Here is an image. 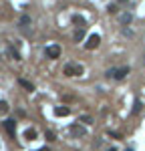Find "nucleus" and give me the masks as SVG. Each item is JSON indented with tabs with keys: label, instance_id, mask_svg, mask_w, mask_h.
<instances>
[{
	"label": "nucleus",
	"instance_id": "9d476101",
	"mask_svg": "<svg viewBox=\"0 0 145 151\" xmlns=\"http://www.w3.org/2000/svg\"><path fill=\"white\" fill-rule=\"evenodd\" d=\"M20 87H22V89H26V91H30V93H32V91H34V85H32V83H28V81H24V79H20Z\"/></svg>",
	"mask_w": 145,
	"mask_h": 151
},
{
	"label": "nucleus",
	"instance_id": "1a4fd4ad",
	"mask_svg": "<svg viewBox=\"0 0 145 151\" xmlns=\"http://www.w3.org/2000/svg\"><path fill=\"white\" fill-rule=\"evenodd\" d=\"M24 139H26V141H34V139H36V131H34V129H26Z\"/></svg>",
	"mask_w": 145,
	"mask_h": 151
},
{
	"label": "nucleus",
	"instance_id": "dca6fc26",
	"mask_svg": "<svg viewBox=\"0 0 145 151\" xmlns=\"http://www.w3.org/2000/svg\"><path fill=\"white\" fill-rule=\"evenodd\" d=\"M28 22H30V18H28V16H22V18H20V24H22V26H26Z\"/></svg>",
	"mask_w": 145,
	"mask_h": 151
},
{
	"label": "nucleus",
	"instance_id": "39448f33",
	"mask_svg": "<svg viewBox=\"0 0 145 151\" xmlns=\"http://www.w3.org/2000/svg\"><path fill=\"white\" fill-rule=\"evenodd\" d=\"M47 57L48 58H59L60 57V47L59 45H50V47L47 48Z\"/></svg>",
	"mask_w": 145,
	"mask_h": 151
},
{
	"label": "nucleus",
	"instance_id": "423d86ee",
	"mask_svg": "<svg viewBox=\"0 0 145 151\" xmlns=\"http://www.w3.org/2000/svg\"><path fill=\"white\" fill-rule=\"evenodd\" d=\"M4 129H6V133L14 139V135H16V125H14L12 119H6V121H4Z\"/></svg>",
	"mask_w": 145,
	"mask_h": 151
},
{
	"label": "nucleus",
	"instance_id": "f3484780",
	"mask_svg": "<svg viewBox=\"0 0 145 151\" xmlns=\"http://www.w3.org/2000/svg\"><path fill=\"white\" fill-rule=\"evenodd\" d=\"M109 12H111V14H115V12H117V6H115V4H109V8H107Z\"/></svg>",
	"mask_w": 145,
	"mask_h": 151
},
{
	"label": "nucleus",
	"instance_id": "a211bd4d",
	"mask_svg": "<svg viewBox=\"0 0 145 151\" xmlns=\"http://www.w3.org/2000/svg\"><path fill=\"white\" fill-rule=\"evenodd\" d=\"M38 151H50V149H48V147H42V149H38Z\"/></svg>",
	"mask_w": 145,
	"mask_h": 151
},
{
	"label": "nucleus",
	"instance_id": "f257e3e1",
	"mask_svg": "<svg viewBox=\"0 0 145 151\" xmlns=\"http://www.w3.org/2000/svg\"><path fill=\"white\" fill-rule=\"evenodd\" d=\"M62 73H65L67 77H81V75H83V67H81V65H75V63H67L65 69H62Z\"/></svg>",
	"mask_w": 145,
	"mask_h": 151
},
{
	"label": "nucleus",
	"instance_id": "7ed1b4c3",
	"mask_svg": "<svg viewBox=\"0 0 145 151\" xmlns=\"http://www.w3.org/2000/svg\"><path fill=\"white\" fill-rule=\"evenodd\" d=\"M99 45H101V36L91 35L89 38H87V42H85V48H87V50H93V48H97Z\"/></svg>",
	"mask_w": 145,
	"mask_h": 151
},
{
	"label": "nucleus",
	"instance_id": "20e7f679",
	"mask_svg": "<svg viewBox=\"0 0 145 151\" xmlns=\"http://www.w3.org/2000/svg\"><path fill=\"white\" fill-rule=\"evenodd\" d=\"M85 133H87V129H85L83 125H79V123L71 125V135H72V137H83Z\"/></svg>",
	"mask_w": 145,
	"mask_h": 151
},
{
	"label": "nucleus",
	"instance_id": "f03ea898",
	"mask_svg": "<svg viewBox=\"0 0 145 151\" xmlns=\"http://www.w3.org/2000/svg\"><path fill=\"white\" fill-rule=\"evenodd\" d=\"M129 67H121V69H111L107 70V77L109 79H115V81H121V79H125L127 75H129Z\"/></svg>",
	"mask_w": 145,
	"mask_h": 151
},
{
	"label": "nucleus",
	"instance_id": "2eb2a0df",
	"mask_svg": "<svg viewBox=\"0 0 145 151\" xmlns=\"http://www.w3.org/2000/svg\"><path fill=\"white\" fill-rule=\"evenodd\" d=\"M47 139L48 141H55V131H47Z\"/></svg>",
	"mask_w": 145,
	"mask_h": 151
},
{
	"label": "nucleus",
	"instance_id": "9b49d317",
	"mask_svg": "<svg viewBox=\"0 0 145 151\" xmlns=\"http://www.w3.org/2000/svg\"><path fill=\"white\" fill-rule=\"evenodd\" d=\"M83 36H85V28H79V30L75 32V36H72V38L79 42V40H83Z\"/></svg>",
	"mask_w": 145,
	"mask_h": 151
},
{
	"label": "nucleus",
	"instance_id": "ddd939ff",
	"mask_svg": "<svg viewBox=\"0 0 145 151\" xmlns=\"http://www.w3.org/2000/svg\"><path fill=\"white\" fill-rule=\"evenodd\" d=\"M139 111H141V101L137 99V101H135V105H133V113H139Z\"/></svg>",
	"mask_w": 145,
	"mask_h": 151
},
{
	"label": "nucleus",
	"instance_id": "0eeeda50",
	"mask_svg": "<svg viewBox=\"0 0 145 151\" xmlns=\"http://www.w3.org/2000/svg\"><path fill=\"white\" fill-rule=\"evenodd\" d=\"M69 113H71V109H69V107H65V105L55 109V115H57V117H67Z\"/></svg>",
	"mask_w": 145,
	"mask_h": 151
},
{
	"label": "nucleus",
	"instance_id": "4468645a",
	"mask_svg": "<svg viewBox=\"0 0 145 151\" xmlns=\"http://www.w3.org/2000/svg\"><path fill=\"white\" fill-rule=\"evenodd\" d=\"M121 22H131V14H123L121 16Z\"/></svg>",
	"mask_w": 145,
	"mask_h": 151
},
{
	"label": "nucleus",
	"instance_id": "6e6552de",
	"mask_svg": "<svg viewBox=\"0 0 145 151\" xmlns=\"http://www.w3.org/2000/svg\"><path fill=\"white\" fill-rule=\"evenodd\" d=\"M72 24H75V26H79V28H85V26H87L85 18H83V16H79V14H75V16H72Z\"/></svg>",
	"mask_w": 145,
	"mask_h": 151
},
{
	"label": "nucleus",
	"instance_id": "f8f14e48",
	"mask_svg": "<svg viewBox=\"0 0 145 151\" xmlns=\"http://www.w3.org/2000/svg\"><path fill=\"white\" fill-rule=\"evenodd\" d=\"M0 113H2V115L8 113V103H6V101H0Z\"/></svg>",
	"mask_w": 145,
	"mask_h": 151
}]
</instances>
